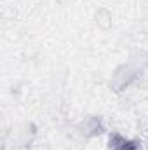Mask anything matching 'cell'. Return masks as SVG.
<instances>
[{"label":"cell","instance_id":"cell-1","mask_svg":"<svg viewBox=\"0 0 148 150\" xmlns=\"http://www.w3.org/2000/svg\"><path fill=\"white\" fill-rule=\"evenodd\" d=\"M124 143H125V140L120 136V134H111L110 138V150H120L124 147Z\"/></svg>","mask_w":148,"mask_h":150},{"label":"cell","instance_id":"cell-2","mask_svg":"<svg viewBox=\"0 0 148 150\" xmlns=\"http://www.w3.org/2000/svg\"><path fill=\"white\" fill-rule=\"evenodd\" d=\"M120 150H140V149H138V145H136L134 142H125L124 147H122Z\"/></svg>","mask_w":148,"mask_h":150}]
</instances>
